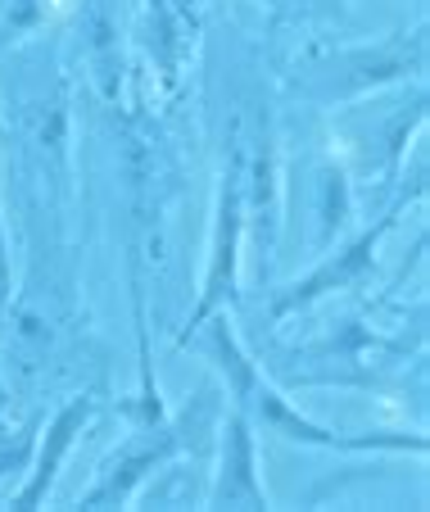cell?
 <instances>
[{"label": "cell", "instance_id": "cell-8", "mask_svg": "<svg viewBox=\"0 0 430 512\" xmlns=\"http://www.w3.org/2000/svg\"><path fill=\"white\" fill-rule=\"evenodd\" d=\"M0 136H5V127H0Z\"/></svg>", "mask_w": 430, "mask_h": 512}, {"label": "cell", "instance_id": "cell-4", "mask_svg": "<svg viewBox=\"0 0 430 512\" xmlns=\"http://www.w3.org/2000/svg\"><path fill=\"white\" fill-rule=\"evenodd\" d=\"M394 227V209L385 213V218H376V227H367V232H358L354 241L344 245L335 259L317 263L308 277H299L290 290H281L277 300H272V318H286V313H299L308 309V304H317L322 295H335V290H349L358 286V281L372 277L376 268V250H381V236Z\"/></svg>", "mask_w": 430, "mask_h": 512}, {"label": "cell", "instance_id": "cell-7", "mask_svg": "<svg viewBox=\"0 0 430 512\" xmlns=\"http://www.w3.org/2000/svg\"><path fill=\"white\" fill-rule=\"evenodd\" d=\"M14 277H10V241H5V218H0V313L10 309Z\"/></svg>", "mask_w": 430, "mask_h": 512}, {"label": "cell", "instance_id": "cell-6", "mask_svg": "<svg viewBox=\"0 0 430 512\" xmlns=\"http://www.w3.org/2000/svg\"><path fill=\"white\" fill-rule=\"evenodd\" d=\"M91 417H96V395L68 399V404L50 417L46 440H41V449H37V463H32L28 485H23V490L10 499L14 508H37V503L50 499V490H55V481H59V467H64L68 449L77 445V435L91 426Z\"/></svg>", "mask_w": 430, "mask_h": 512}, {"label": "cell", "instance_id": "cell-3", "mask_svg": "<svg viewBox=\"0 0 430 512\" xmlns=\"http://www.w3.org/2000/svg\"><path fill=\"white\" fill-rule=\"evenodd\" d=\"M240 236H245V150H231V164L218 177V204H213V236H209V263L200 277V300H195L182 345L200 322L222 313L236 300V268H240Z\"/></svg>", "mask_w": 430, "mask_h": 512}, {"label": "cell", "instance_id": "cell-1", "mask_svg": "<svg viewBox=\"0 0 430 512\" xmlns=\"http://www.w3.org/2000/svg\"><path fill=\"white\" fill-rule=\"evenodd\" d=\"M195 345L213 368L227 377L231 386V408L245 413V422L254 426V435H281L290 445H308V449H331V454H426V435L417 431H372V435H340L331 426H317L313 417H304L268 377L254 358L245 354V345L236 340L227 313H213L209 322L191 331L182 340V349Z\"/></svg>", "mask_w": 430, "mask_h": 512}, {"label": "cell", "instance_id": "cell-2", "mask_svg": "<svg viewBox=\"0 0 430 512\" xmlns=\"http://www.w3.org/2000/svg\"><path fill=\"white\" fill-rule=\"evenodd\" d=\"M222 422V395L218 386H200L195 399H186V408L168 422H145V431H136L127 445L114 449L105 467H100L96 485L82 494L86 508H123L141 494V485L154 476V467L172 463L177 454H200L209 445V435H218Z\"/></svg>", "mask_w": 430, "mask_h": 512}, {"label": "cell", "instance_id": "cell-5", "mask_svg": "<svg viewBox=\"0 0 430 512\" xmlns=\"http://www.w3.org/2000/svg\"><path fill=\"white\" fill-rule=\"evenodd\" d=\"M204 503L209 508H268V490L258 476L254 426L245 422L240 408H231L218 422V472H213Z\"/></svg>", "mask_w": 430, "mask_h": 512}]
</instances>
